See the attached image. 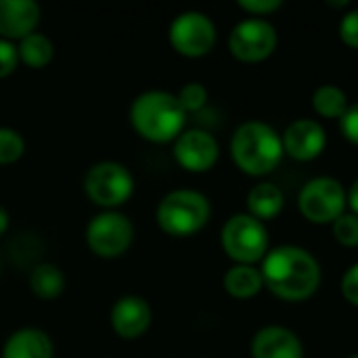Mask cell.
I'll return each instance as SVG.
<instances>
[{
    "instance_id": "obj_1",
    "label": "cell",
    "mask_w": 358,
    "mask_h": 358,
    "mask_svg": "<svg viewBox=\"0 0 358 358\" xmlns=\"http://www.w3.org/2000/svg\"><path fill=\"white\" fill-rule=\"evenodd\" d=\"M262 281L277 298L285 302H304L321 285V266L317 258L298 245H279L262 260Z\"/></svg>"
},
{
    "instance_id": "obj_2",
    "label": "cell",
    "mask_w": 358,
    "mask_h": 358,
    "mask_svg": "<svg viewBox=\"0 0 358 358\" xmlns=\"http://www.w3.org/2000/svg\"><path fill=\"white\" fill-rule=\"evenodd\" d=\"M187 113L176 94L166 90H147L130 105V124L136 134L149 143H170L185 132Z\"/></svg>"
},
{
    "instance_id": "obj_3",
    "label": "cell",
    "mask_w": 358,
    "mask_h": 358,
    "mask_svg": "<svg viewBox=\"0 0 358 358\" xmlns=\"http://www.w3.org/2000/svg\"><path fill=\"white\" fill-rule=\"evenodd\" d=\"M283 155L281 136L264 122H245L231 138V157L235 166L250 176L271 174L281 164Z\"/></svg>"
},
{
    "instance_id": "obj_4",
    "label": "cell",
    "mask_w": 358,
    "mask_h": 358,
    "mask_svg": "<svg viewBox=\"0 0 358 358\" xmlns=\"http://www.w3.org/2000/svg\"><path fill=\"white\" fill-rule=\"evenodd\" d=\"M212 216L210 199L193 189H176L162 197L155 218L170 237H191L199 233Z\"/></svg>"
},
{
    "instance_id": "obj_5",
    "label": "cell",
    "mask_w": 358,
    "mask_h": 358,
    "mask_svg": "<svg viewBox=\"0 0 358 358\" xmlns=\"http://www.w3.org/2000/svg\"><path fill=\"white\" fill-rule=\"evenodd\" d=\"M220 243L224 254L235 264L254 266L256 262H262L268 254V231L264 222L256 220L254 216L235 214L224 222Z\"/></svg>"
},
{
    "instance_id": "obj_6",
    "label": "cell",
    "mask_w": 358,
    "mask_h": 358,
    "mask_svg": "<svg viewBox=\"0 0 358 358\" xmlns=\"http://www.w3.org/2000/svg\"><path fill=\"white\" fill-rule=\"evenodd\" d=\"M82 185L86 197L103 210H115L124 206L134 193V178L130 170L111 159L90 166Z\"/></svg>"
},
{
    "instance_id": "obj_7",
    "label": "cell",
    "mask_w": 358,
    "mask_h": 358,
    "mask_svg": "<svg viewBox=\"0 0 358 358\" xmlns=\"http://www.w3.org/2000/svg\"><path fill=\"white\" fill-rule=\"evenodd\" d=\"M346 189L340 180L331 176L308 180L298 195V208L302 216L315 224H334L342 214H346Z\"/></svg>"
},
{
    "instance_id": "obj_8",
    "label": "cell",
    "mask_w": 358,
    "mask_h": 358,
    "mask_svg": "<svg viewBox=\"0 0 358 358\" xmlns=\"http://www.w3.org/2000/svg\"><path fill=\"white\" fill-rule=\"evenodd\" d=\"M134 241V227L130 218L117 210H105L86 227V243L90 252L99 258H120Z\"/></svg>"
},
{
    "instance_id": "obj_9",
    "label": "cell",
    "mask_w": 358,
    "mask_h": 358,
    "mask_svg": "<svg viewBox=\"0 0 358 358\" xmlns=\"http://www.w3.org/2000/svg\"><path fill=\"white\" fill-rule=\"evenodd\" d=\"M168 40L178 55L199 59L206 57L216 44V25L206 13L185 10L172 19Z\"/></svg>"
},
{
    "instance_id": "obj_10",
    "label": "cell",
    "mask_w": 358,
    "mask_h": 358,
    "mask_svg": "<svg viewBox=\"0 0 358 358\" xmlns=\"http://www.w3.org/2000/svg\"><path fill=\"white\" fill-rule=\"evenodd\" d=\"M279 36L271 21L266 19H243L229 36V50L235 59L243 63H260L268 59L277 48Z\"/></svg>"
},
{
    "instance_id": "obj_11",
    "label": "cell",
    "mask_w": 358,
    "mask_h": 358,
    "mask_svg": "<svg viewBox=\"0 0 358 358\" xmlns=\"http://www.w3.org/2000/svg\"><path fill=\"white\" fill-rule=\"evenodd\" d=\"M220 157V147L214 134L201 128L185 130L174 141V159L178 166L193 174H203L216 166Z\"/></svg>"
},
{
    "instance_id": "obj_12",
    "label": "cell",
    "mask_w": 358,
    "mask_h": 358,
    "mask_svg": "<svg viewBox=\"0 0 358 358\" xmlns=\"http://www.w3.org/2000/svg\"><path fill=\"white\" fill-rule=\"evenodd\" d=\"M153 321V310L149 302L141 296H122L113 302L109 313V323L115 336L122 340H138L147 334Z\"/></svg>"
},
{
    "instance_id": "obj_13",
    "label": "cell",
    "mask_w": 358,
    "mask_h": 358,
    "mask_svg": "<svg viewBox=\"0 0 358 358\" xmlns=\"http://www.w3.org/2000/svg\"><path fill=\"white\" fill-rule=\"evenodd\" d=\"M281 141H283V151L298 162H313L327 147V134L323 126L308 117L289 124Z\"/></svg>"
},
{
    "instance_id": "obj_14",
    "label": "cell",
    "mask_w": 358,
    "mask_h": 358,
    "mask_svg": "<svg viewBox=\"0 0 358 358\" xmlns=\"http://www.w3.org/2000/svg\"><path fill=\"white\" fill-rule=\"evenodd\" d=\"M40 23V6L34 0H0V38L19 42Z\"/></svg>"
},
{
    "instance_id": "obj_15",
    "label": "cell",
    "mask_w": 358,
    "mask_h": 358,
    "mask_svg": "<svg viewBox=\"0 0 358 358\" xmlns=\"http://www.w3.org/2000/svg\"><path fill=\"white\" fill-rule=\"evenodd\" d=\"M252 358H304V346L292 329L271 325L254 336Z\"/></svg>"
},
{
    "instance_id": "obj_16",
    "label": "cell",
    "mask_w": 358,
    "mask_h": 358,
    "mask_svg": "<svg viewBox=\"0 0 358 358\" xmlns=\"http://www.w3.org/2000/svg\"><path fill=\"white\" fill-rule=\"evenodd\" d=\"M2 358H55V346L46 331L38 327H21L6 338Z\"/></svg>"
},
{
    "instance_id": "obj_17",
    "label": "cell",
    "mask_w": 358,
    "mask_h": 358,
    "mask_svg": "<svg viewBox=\"0 0 358 358\" xmlns=\"http://www.w3.org/2000/svg\"><path fill=\"white\" fill-rule=\"evenodd\" d=\"M283 206H285V195L275 182H260L248 193V214L260 222L277 218Z\"/></svg>"
},
{
    "instance_id": "obj_18",
    "label": "cell",
    "mask_w": 358,
    "mask_h": 358,
    "mask_svg": "<svg viewBox=\"0 0 358 358\" xmlns=\"http://www.w3.org/2000/svg\"><path fill=\"white\" fill-rule=\"evenodd\" d=\"M222 285L229 296L237 300H250L260 294V289L264 287V281H262V273L256 266L235 264L224 273Z\"/></svg>"
},
{
    "instance_id": "obj_19",
    "label": "cell",
    "mask_w": 358,
    "mask_h": 358,
    "mask_svg": "<svg viewBox=\"0 0 358 358\" xmlns=\"http://www.w3.org/2000/svg\"><path fill=\"white\" fill-rule=\"evenodd\" d=\"M29 289L40 300H55L65 289V275L57 264L40 262L29 273Z\"/></svg>"
},
{
    "instance_id": "obj_20",
    "label": "cell",
    "mask_w": 358,
    "mask_h": 358,
    "mask_svg": "<svg viewBox=\"0 0 358 358\" xmlns=\"http://www.w3.org/2000/svg\"><path fill=\"white\" fill-rule=\"evenodd\" d=\"M17 52H19V63H23L29 69H42L52 61L55 44L48 36H44L36 29L34 34L19 40Z\"/></svg>"
},
{
    "instance_id": "obj_21",
    "label": "cell",
    "mask_w": 358,
    "mask_h": 358,
    "mask_svg": "<svg viewBox=\"0 0 358 358\" xmlns=\"http://www.w3.org/2000/svg\"><path fill=\"white\" fill-rule=\"evenodd\" d=\"M313 107L321 117L327 120H340L348 109V96L342 88L334 84L319 86L313 94Z\"/></svg>"
},
{
    "instance_id": "obj_22",
    "label": "cell",
    "mask_w": 358,
    "mask_h": 358,
    "mask_svg": "<svg viewBox=\"0 0 358 358\" xmlns=\"http://www.w3.org/2000/svg\"><path fill=\"white\" fill-rule=\"evenodd\" d=\"M25 153V141L21 132L0 126V166H10L19 162Z\"/></svg>"
},
{
    "instance_id": "obj_23",
    "label": "cell",
    "mask_w": 358,
    "mask_h": 358,
    "mask_svg": "<svg viewBox=\"0 0 358 358\" xmlns=\"http://www.w3.org/2000/svg\"><path fill=\"white\" fill-rule=\"evenodd\" d=\"M176 99L185 113H197L208 103V88L201 82H189L176 92Z\"/></svg>"
},
{
    "instance_id": "obj_24",
    "label": "cell",
    "mask_w": 358,
    "mask_h": 358,
    "mask_svg": "<svg viewBox=\"0 0 358 358\" xmlns=\"http://www.w3.org/2000/svg\"><path fill=\"white\" fill-rule=\"evenodd\" d=\"M334 237L344 248H357L358 245V216L355 214H342L334 222Z\"/></svg>"
},
{
    "instance_id": "obj_25",
    "label": "cell",
    "mask_w": 358,
    "mask_h": 358,
    "mask_svg": "<svg viewBox=\"0 0 358 358\" xmlns=\"http://www.w3.org/2000/svg\"><path fill=\"white\" fill-rule=\"evenodd\" d=\"M19 65V52H17V44L8 42L4 38H0V80L10 76Z\"/></svg>"
},
{
    "instance_id": "obj_26",
    "label": "cell",
    "mask_w": 358,
    "mask_h": 358,
    "mask_svg": "<svg viewBox=\"0 0 358 358\" xmlns=\"http://www.w3.org/2000/svg\"><path fill=\"white\" fill-rule=\"evenodd\" d=\"M237 6H239L241 10H245V13L258 17V19H264L266 15L279 10V8L283 6V2H281V0H239Z\"/></svg>"
},
{
    "instance_id": "obj_27",
    "label": "cell",
    "mask_w": 358,
    "mask_h": 358,
    "mask_svg": "<svg viewBox=\"0 0 358 358\" xmlns=\"http://www.w3.org/2000/svg\"><path fill=\"white\" fill-rule=\"evenodd\" d=\"M340 38L346 46L358 48V8L346 13L340 21Z\"/></svg>"
},
{
    "instance_id": "obj_28",
    "label": "cell",
    "mask_w": 358,
    "mask_h": 358,
    "mask_svg": "<svg viewBox=\"0 0 358 358\" xmlns=\"http://www.w3.org/2000/svg\"><path fill=\"white\" fill-rule=\"evenodd\" d=\"M340 130L352 145L358 147V103L348 105L346 113L340 117Z\"/></svg>"
},
{
    "instance_id": "obj_29",
    "label": "cell",
    "mask_w": 358,
    "mask_h": 358,
    "mask_svg": "<svg viewBox=\"0 0 358 358\" xmlns=\"http://www.w3.org/2000/svg\"><path fill=\"white\" fill-rule=\"evenodd\" d=\"M342 294L352 306H358V262L352 264L344 273V277H342Z\"/></svg>"
},
{
    "instance_id": "obj_30",
    "label": "cell",
    "mask_w": 358,
    "mask_h": 358,
    "mask_svg": "<svg viewBox=\"0 0 358 358\" xmlns=\"http://www.w3.org/2000/svg\"><path fill=\"white\" fill-rule=\"evenodd\" d=\"M346 195H348V206H350L352 214L358 216V178L352 182L350 191H346Z\"/></svg>"
},
{
    "instance_id": "obj_31",
    "label": "cell",
    "mask_w": 358,
    "mask_h": 358,
    "mask_svg": "<svg viewBox=\"0 0 358 358\" xmlns=\"http://www.w3.org/2000/svg\"><path fill=\"white\" fill-rule=\"evenodd\" d=\"M8 231V212L0 206V237Z\"/></svg>"
},
{
    "instance_id": "obj_32",
    "label": "cell",
    "mask_w": 358,
    "mask_h": 358,
    "mask_svg": "<svg viewBox=\"0 0 358 358\" xmlns=\"http://www.w3.org/2000/svg\"><path fill=\"white\" fill-rule=\"evenodd\" d=\"M348 358H358V355H352V357H348Z\"/></svg>"
},
{
    "instance_id": "obj_33",
    "label": "cell",
    "mask_w": 358,
    "mask_h": 358,
    "mask_svg": "<svg viewBox=\"0 0 358 358\" xmlns=\"http://www.w3.org/2000/svg\"><path fill=\"white\" fill-rule=\"evenodd\" d=\"M0 268H2V260H0Z\"/></svg>"
}]
</instances>
